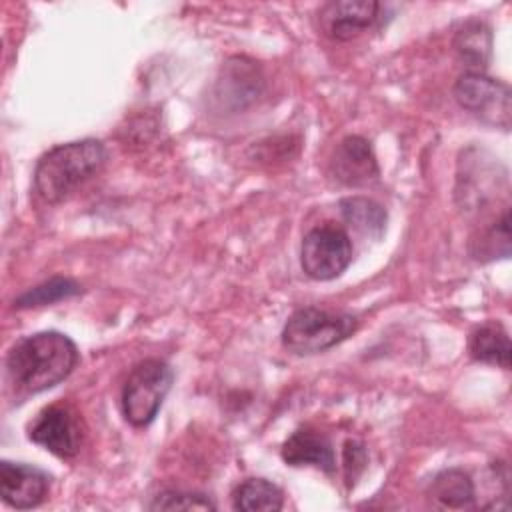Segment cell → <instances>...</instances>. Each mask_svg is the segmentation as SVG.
I'll list each match as a JSON object with an SVG mask.
<instances>
[{
    "mask_svg": "<svg viewBox=\"0 0 512 512\" xmlns=\"http://www.w3.org/2000/svg\"><path fill=\"white\" fill-rule=\"evenodd\" d=\"M78 360V348L66 334L46 330L20 338L6 356V368L20 390L38 394L66 380Z\"/></svg>",
    "mask_w": 512,
    "mask_h": 512,
    "instance_id": "1",
    "label": "cell"
},
{
    "mask_svg": "<svg viewBox=\"0 0 512 512\" xmlns=\"http://www.w3.org/2000/svg\"><path fill=\"white\" fill-rule=\"evenodd\" d=\"M106 162L100 140L84 138L58 144L40 156L34 168V188L44 202L56 204L96 174Z\"/></svg>",
    "mask_w": 512,
    "mask_h": 512,
    "instance_id": "2",
    "label": "cell"
},
{
    "mask_svg": "<svg viewBox=\"0 0 512 512\" xmlns=\"http://www.w3.org/2000/svg\"><path fill=\"white\" fill-rule=\"evenodd\" d=\"M358 328V320L346 312H332L316 306L298 308L286 320L282 328V344L294 354H318L324 352Z\"/></svg>",
    "mask_w": 512,
    "mask_h": 512,
    "instance_id": "3",
    "label": "cell"
},
{
    "mask_svg": "<svg viewBox=\"0 0 512 512\" xmlns=\"http://www.w3.org/2000/svg\"><path fill=\"white\" fill-rule=\"evenodd\" d=\"M172 380L174 372L164 360L146 358L138 362L122 386L120 402L126 422L136 428L148 426L170 392Z\"/></svg>",
    "mask_w": 512,
    "mask_h": 512,
    "instance_id": "4",
    "label": "cell"
},
{
    "mask_svg": "<svg viewBox=\"0 0 512 512\" xmlns=\"http://www.w3.org/2000/svg\"><path fill=\"white\" fill-rule=\"evenodd\" d=\"M352 262V242L344 228L324 222L306 232L300 246V266L312 280H332Z\"/></svg>",
    "mask_w": 512,
    "mask_h": 512,
    "instance_id": "5",
    "label": "cell"
},
{
    "mask_svg": "<svg viewBox=\"0 0 512 512\" xmlns=\"http://www.w3.org/2000/svg\"><path fill=\"white\" fill-rule=\"evenodd\" d=\"M456 102L504 130L510 128V88L484 72H464L454 84Z\"/></svg>",
    "mask_w": 512,
    "mask_h": 512,
    "instance_id": "6",
    "label": "cell"
},
{
    "mask_svg": "<svg viewBox=\"0 0 512 512\" xmlns=\"http://www.w3.org/2000/svg\"><path fill=\"white\" fill-rule=\"evenodd\" d=\"M30 440L58 458H72L82 446V428L78 416L62 404L44 408L30 426Z\"/></svg>",
    "mask_w": 512,
    "mask_h": 512,
    "instance_id": "7",
    "label": "cell"
},
{
    "mask_svg": "<svg viewBox=\"0 0 512 512\" xmlns=\"http://www.w3.org/2000/svg\"><path fill=\"white\" fill-rule=\"evenodd\" d=\"M380 4L374 0H334L320 8L318 26L332 40H352L372 28Z\"/></svg>",
    "mask_w": 512,
    "mask_h": 512,
    "instance_id": "8",
    "label": "cell"
},
{
    "mask_svg": "<svg viewBox=\"0 0 512 512\" xmlns=\"http://www.w3.org/2000/svg\"><path fill=\"white\" fill-rule=\"evenodd\" d=\"M50 478L36 466L22 462H0V494L2 500L18 510H28L44 502Z\"/></svg>",
    "mask_w": 512,
    "mask_h": 512,
    "instance_id": "9",
    "label": "cell"
},
{
    "mask_svg": "<svg viewBox=\"0 0 512 512\" xmlns=\"http://www.w3.org/2000/svg\"><path fill=\"white\" fill-rule=\"evenodd\" d=\"M264 88V78L256 62L244 56H232L224 62L216 82V98L226 108H244L252 104Z\"/></svg>",
    "mask_w": 512,
    "mask_h": 512,
    "instance_id": "10",
    "label": "cell"
},
{
    "mask_svg": "<svg viewBox=\"0 0 512 512\" xmlns=\"http://www.w3.org/2000/svg\"><path fill=\"white\" fill-rule=\"evenodd\" d=\"M332 176L346 186H364L378 178V162L372 146L362 136H346L330 158Z\"/></svg>",
    "mask_w": 512,
    "mask_h": 512,
    "instance_id": "11",
    "label": "cell"
},
{
    "mask_svg": "<svg viewBox=\"0 0 512 512\" xmlns=\"http://www.w3.org/2000/svg\"><path fill=\"white\" fill-rule=\"evenodd\" d=\"M282 458L290 466H316L326 474L336 468V458L328 438L316 430L300 428L282 446Z\"/></svg>",
    "mask_w": 512,
    "mask_h": 512,
    "instance_id": "12",
    "label": "cell"
},
{
    "mask_svg": "<svg viewBox=\"0 0 512 512\" xmlns=\"http://www.w3.org/2000/svg\"><path fill=\"white\" fill-rule=\"evenodd\" d=\"M428 496L438 508L466 510L474 508L476 490L468 472L460 468H446L438 472L428 488Z\"/></svg>",
    "mask_w": 512,
    "mask_h": 512,
    "instance_id": "13",
    "label": "cell"
},
{
    "mask_svg": "<svg viewBox=\"0 0 512 512\" xmlns=\"http://www.w3.org/2000/svg\"><path fill=\"white\" fill-rule=\"evenodd\" d=\"M470 356L484 364L510 368V338L506 328L492 320L476 326L468 338Z\"/></svg>",
    "mask_w": 512,
    "mask_h": 512,
    "instance_id": "14",
    "label": "cell"
},
{
    "mask_svg": "<svg viewBox=\"0 0 512 512\" xmlns=\"http://www.w3.org/2000/svg\"><path fill=\"white\" fill-rule=\"evenodd\" d=\"M338 208L344 222L358 234L372 240H378L384 234L386 210L376 200L366 196H348L340 200Z\"/></svg>",
    "mask_w": 512,
    "mask_h": 512,
    "instance_id": "15",
    "label": "cell"
},
{
    "mask_svg": "<svg viewBox=\"0 0 512 512\" xmlns=\"http://www.w3.org/2000/svg\"><path fill=\"white\" fill-rule=\"evenodd\" d=\"M232 506L244 512H276L284 506V494L266 478H248L234 488Z\"/></svg>",
    "mask_w": 512,
    "mask_h": 512,
    "instance_id": "16",
    "label": "cell"
},
{
    "mask_svg": "<svg viewBox=\"0 0 512 512\" xmlns=\"http://www.w3.org/2000/svg\"><path fill=\"white\" fill-rule=\"evenodd\" d=\"M454 48L460 60L472 68V72H480L490 58L492 48V34L484 22L470 20L462 24V28L454 36Z\"/></svg>",
    "mask_w": 512,
    "mask_h": 512,
    "instance_id": "17",
    "label": "cell"
},
{
    "mask_svg": "<svg viewBox=\"0 0 512 512\" xmlns=\"http://www.w3.org/2000/svg\"><path fill=\"white\" fill-rule=\"evenodd\" d=\"M80 294V286L70 280V278H50L42 284H38L36 288L24 292L22 296H18L14 300L16 308H34V306H46V304H54L58 300H66Z\"/></svg>",
    "mask_w": 512,
    "mask_h": 512,
    "instance_id": "18",
    "label": "cell"
},
{
    "mask_svg": "<svg viewBox=\"0 0 512 512\" xmlns=\"http://www.w3.org/2000/svg\"><path fill=\"white\" fill-rule=\"evenodd\" d=\"M150 510H214L216 504L194 492H162L154 496Z\"/></svg>",
    "mask_w": 512,
    "mask_h": 512,
    "instance_id": "19",
    "label": "cell"
},
{
    "mask_svg": "<svg viewBox=\"0 0 512 512\" xmlns=\"http://www.w3.org/2000/svg\"><path fill=\"white\" fill-rule=\"evenodd\" d=\"M366 464V450L360 442L348 440L344 444V470H346V482H354Z\"/></svg>",
    "mask_w": 512,
    "mask_h": 512,
    "instance_id": "20",
    "label": "cell"
}]
</instances>
